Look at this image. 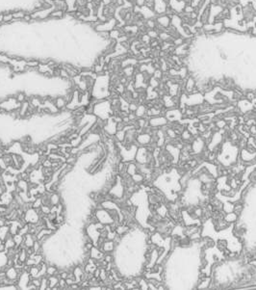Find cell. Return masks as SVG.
I'll return each instance as SVG.
<instances>
[{"instance_id":"1","label":"cell","mask_w":256,"mask_h":290,"mask_svg":"<svg viewBox=\"0 0 256 290\" xmlns=\"http://www.w3.org/2000/svg\"><path fill=\"white\" fill-rule=\"evenodd\" d=\"M39 219L40 217H39L38 211H37V209H35V208L28 209L24 216V221L27 224H34V225L37 224L39 222Z\"/></svg>"},{"instance_id":"2","label":"cell","mask_w":256,"mask_h":290,"mask_svg":"<svg viewBox=\"0 0 256 290\" xmlns=\"http://www.w3.org/2000/svg\"><path fill=\"white\" fill-rule=\"evenodd\" d=\"M19 270L15 268V266H11V267H7V270L5 272V275H6V278L9 279L10 280H14V282H16L17 279L20 278V273H19Z\"/></svg>"},{"instance_id":"3","label":"cell","mask_w":256,"mask_h":290,"mask_svg":"<svg viewBox=\"0 0 256 290\" xmlns=\"http://www.w3.org/2000/svg\"><path fill=\"white\" fill-rule=\"evenodd\" d=\"M117 125H118V122L115 121V119H109L107 121V124L105 125V127H104L105 130H106V132H107L108 134H110V135L116 134V132L118 131Z\"/></svg>"},{"instance_id":"4","label":"cell","mask_w":256,"mask_h":290,"mask_svg":"<svg viewBox=\"0 0 256 290\" xmlns=\"http://www.w3.org/2000/svg\"><path fill=\"white\" fill-rule=\"evenodd\" d=\"M167 124V119L164 118V117H154L152 119L149 120V125L152 127H158V126H162V125H166Z\"/></svg>"},{"instance_id":"5","label":"cell","mask_w":256,"mask_h":290,"mask_svg":"<svg viewBox=\"0 0 256 290\" xmlns=\"http://www.w3.org/2000/svg\"><path fill=\"white\" fill-rule=\"evenodd\" d=\"M136 140L141 146H146L152 141V137L148 133H142L137 136Z\"/></svg>"},{"instance_id":"6","label":"cell","mask_w":256,"mask_h":290,"mask_svg":"<svg viewBox=\"0 0 256 290\" xmlns=\"http://www.w3.org/2000/svg\"><path fill=\"white\" fill-rule=\"evenodd\" d=\"M165 0H154V10L157 14H163L167 10Z\"/></svg>"},{"instance_id":"7","label":"cell","mask_w":256,"mask_h":290,"mask_svg":"<svg viewBox=\"0 0 256 290\" xmlns=\"http://www.w3.org/2000/svg\"><path fill=\"white\" fill-rule=\"evenodd\" d=\"M90 257L95 259V260H101L103 257H104V254H103V251H100L98 247H93L91 249L90 251Z\"/></svg>"},{"instance_id":"8","label":"cell","mask_w":256,"mask_h":290,"mask_svg":"<svg viewBox=\"0 0 256 290\" xmlns=\"http://www.w3.org/2000/svg\"><path fill=\"white\" fill-rule=\"evenodd\" d=\"M157 22L162 28H167L171 24V17L169 15H161L157 19Z\"/></svg>"},{"instance_id":"9","label":"cell","mask_w":256,"mask_h":290,"mask_svg":"<svg viewBox=\"0 0 256 290\" xmlns=\"http://www.w3.org/2000/svg\"><path fill=\"white\" fill-rule=\"evenodd\" d=\"M115 249V243L113 240H106L103 242L102 246H101V250L104 252V253H111L113 252Z\"/></svg>"},{"instance_id":"10","label":"cell","mask_w":256,"mask_h":290,"mask_svg":"<svg viewBox=\"0 0 256 290\" xmlns=\"http://www.w3.org/2000/svg\"><path fill=\"white\" fill-rule=\"evenodd\" d=\"M10 227L9 226L3 225L0 226V240L5 241L8 236H10Z\"/></svg>"},{"instance_id":"11","label":"cell","mask_w":256,"mask_h":290,"mask_svg":"<svg viewBox=\"0 0 256 290\" xmlns=\"http://www.w3.org/2000/svg\"><path fill=\"white\" fill-rule=\"evenodd\" d=\"M65 14H66V12H64V11L54 9V10H53V11L51 12V14H50V15H49V19H51V20H60V19H63V17L65 16Z\"/></svg>"},{"instance_id":"12","label":"cell","mask_w":256,"mask_h":290,"mask_svg":"<svg viewBox=\"0 0 256 290\" xmlns=\"http://www.w3.org/2000/svg\"><path fill=\"white\" fill-rule=\"evenodd\" d=\"M54 103H55L56 107L58 109H62V108L67 107V102L66 101L64 96H58V98H56L54 100Z\"/></svg>"},{"instance_id":"13","label":"cell","mask_w":256,"mask_h":290,"mask_svg":"<svg viewBox=\"0 0 256 290\" xmlns=\"http://www.w3.org/2000/svg\"><path fill=\"white\" fill-rule=\"evenodd\" d=\"M145 113H146L145 106H144V105H140V106H138L137 110L135 111V115L137 118H144Z\"/></svg>"},{"instance_id":"14","label":"cell","mask_w":256,"mask_h":290,"mask_svg":"<svg viewBox=\"0 0 256 290\" xmlns=\"http://www.w3.org/2000/svg\"><path fill=\"white\" fill-rule=\"evenodd\" d=\"M137 171H138L137 165L134 164V163H130V164L128 165V167L126 168V173H127V174L131 175V177H132V175H133L134 174H136Z\"/></svg>"},{"instance_id":"15","label":"cell","mask_w":256,"mask_h":290,"mask_svg":"<svg viewBox=\"0 0 256 290\" xmlns=\"http://www.w3.org/2000/svg\"><path fill=\"white\" fill-rule=\"evenodd\" d=\"M60 204V196L56 193L50 196V204L51 205H58Z\"/></svg>"},{"instance_id":"16","label":"cell","mask_w":256,"mask_h":290,"mask_svg":"<svg viewBox=\"0 0 256 290\" xmlns=\"http://www.w3.org/2000/svg\"><path fill=\"white\" fill-rule=\"evenodd\" d=\"M237 214L234 212L233 213V211L232 212H229L225 217H224V221H226L227 223H232V222H234V221H236L237 220Z\"/></svg>"},{"instance_id":"17","label":"cell","mask_w":256,"mask_h":290,"mask_svg":"<svg viewBox=\"0 0 256 290\" xmlns=\"http://www.w3.org/2000/svg\"><path fill=\"white\" fill-rule=\"evenodd\" d=\"M132 180H133V182L134 183H140V182H142L144 179H145V178H144V174H138V173H136V174H134L133 175H132Z\"/></svg>"},{"instance_id":"18","label":"cell","mask_w":256,"mask_h":290,"mask_svg":"<svg viewBox=\"0 0 256 290\" xmlns=\"http://www.w3.org/2000/svg\"><path fill=\"white\" fill-rule=\"evenodd\" d=\"M58 273V270L55 266H48L47 269H46V275L47 276H55L56 274Z\"/></svg>"},{"instance_id":"19","label":"cell","mask_w":256,"mask_h":290,"mask_svg":"<svg viewBox=\"0 0 256 290\" xmlns=\"http://www.w3.org/2000/svg\"><path fill=\"white\" fill-rule=\"evenodd\" d=\"M123 72L125 73V75H126L127 77H130L132 74H133V72H134V66H128V67H126L124 69H123Z\"/></svg>"},{"instance_id":"20","label":"cell","mask_w":256,"mask_h":290,"mask_svg":"<svg viewBox=\"0 0 256 290\" xmlns=\"http://www.w3.org/2000/svg\"><path fill=\"white\" fill-rule=\"evenodd\" d=\"M15 99H16V100L19 101L20 103V102H24V101L26 100V94H25L24 93H22V92H21V93H19V94H17V95H16Z\"/></svg>"},{"instance_id":"21","label":"cell","mask_w":256,"mask_h":290,"mask_svg":"<svg viewBox=\"0 0 256 290\" xmlns=\"http://www.w3.org/2000/svg\"><path fill=\"white\" fill-rule=\"evenodd\" d=\"M149 85H150L151 88H156L159 86V81L158 79H156L155 77H151L150 80H149Z\"/></svg>"},{"instance_id":"22","label":"cell","mask_w":256,"mask_h":290,"mask_svg":"<svg viewBox=\"0 0 256 290\" xmlns=\"http://www.w3.org/2000/svg\"><path fill=\"white\" fill-rule=\"evenodd\" d=\"M182 138L184 140H190L192 139V133L190 132L189 130H183L182 132Z\"/></svg>"},{"instance_id":"23","label":"cell","mask_w":256,"mask_h":290,"mask_svg":"<svg viewBox=\"0 0 256 290\" xmlns=\"http://www.w3.org/2000/svg\"><path fill=\"white\" fill-rule=\"evenodd\" d=\"M153 77H155L156 79H160L162 76H163V73H162V71L161 69H155L154 72H153Z\"/></svg>"},{"instance_id":"24","label":"cell","mask_w":256,"mask_h":290,"mask_svg":"<svg viewBox=\"0 0 256 290\" xmlns=\"http://www.w3.org/2000/svg\"><path fill=\"white\" fill-rule=\"evenodd\" d=\"M216 125H217V127H219V128H223V127H225V125H226V122H225V121H223V120H219V121H217Z\"/></svg>"},{"instance_id":"25","label":"cell","mask_w":256,"mask_h":290,"mask_svg":"<svg viewBox=\"0 0 256 290\" xmlns=\"http://www.w3.org/2000/svg\"><path fill=\"white\" fill-rule=\"evenodd\" d=\"M137 108H138V105H137L136 103H130L129 106H128V110H129L130 112H133V113H135V111L137 110Z\"/></svg>"},{"instance_id":"26","label":"cell","mask_w":256,"mask_h":290,"mask_svg":"<svg viewBox=\"0 0 256 290\" xmlns=\"http://www.w3.org/2000/svg\"><path fill=\"white\" fill-rule=\"evenodd\" d=\"M147 35H148L149 37H150V39H156V37L158 36L157 32H156V31H154V30H150V31H148Z\"/></svg>"},{"instance_id":"27","label":"cell","mask_w":256,"mask_h":290,"mask_svg":"<svg viewBox=\"0 0 256 290\" xmlns=\"http://www.w3.org/2000/svg\"><path fill=\"white\" fill-rule=\"evenodd\" d=\"M255 94L254 93H248L246 94V99L248 100H249V101H251L254 98H255Z\"/></svg>"},{"instance_id":"28","label":"cell","mask_w":256,"mask_h":290,"mask_svg":"<svg viewBox=\"0 0 256 290\" xmlns=\"http://www.w3.org/2000/svg\"><path fill=\"white\" fill-rule=\"evenodd\" d=\"M183 42H184V41H183V39H182V38H180V39L178 38V39H175V40H174V43H175L176 46H178V45H179V46H181Z\"/></svg>"},{"instance_id":"29","label":"cell","mask_w":256,"mask_h":290,"mask_svg":"<svg viewBox=\"0 0 256 290\" xmlns=\"http://www.w3.org/2000/svg\"><path fill=\"white\" fill-rule=\"evenodd\" d=\"M155 23H154V21L153 20H147V26L148 27H150V28H154L155 27Z\"/></svg>"},{"instance_id":"30","label":"cell","mask_w":256,"mask_h":290,"mask_svg":"<svg viewBox=\"0 0 256 290\" xmlns=\"http://www.w3.org/2000/svg\"><path fill=\"white\" fill-rule=\"evenodd\" d=\"M214 245H215V242H214L213 240H212V239H210V240H209V241L207 242V247H210V248H212V247H213Z\"/></svg>"},{"instance_id":"31","label":"cell","mask_w":256,"mask_h":290,"mask_svg":"<svg viewBox=\"0 0 256 290\" xmlns=\"http://www.w3.org/2000/svg\"><path fill=\"white\" fill-rule=\"evenodd\" d=\"M157 45H158V42H157L156 41H154V42H153V43H152V46H157Z\"/></svg>"},{"instance_id":"32","label":"cell","mask_w":256,"mask_h":290,"mask_svg":"<svg viewBox=\"0 0 256 290\" xmlns=\"http://www.w3.org/2000/svg\"><path fill=\"white\" fill-rule=\"evenodd\" d=\"M254 120H255V125H256V118H255V119H254Z\"/></svg>"}]
</instances>
